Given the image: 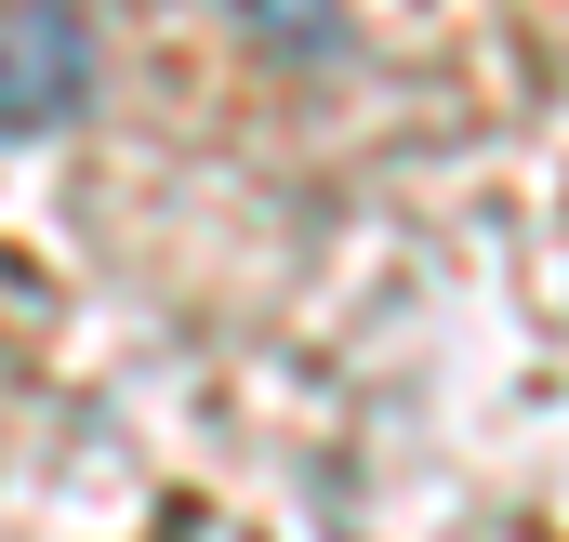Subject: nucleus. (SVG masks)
Here are the masks:
<instances>
[{
	"instance_id": "f257e3e1",
	"label": "nucleus",
	"mask_w": 569,
	"mask_h": 542,
	"mask_svg": "<svg viewBox=\"0 0 569 542\" xmlns=\"http://www.w3.org/2000/svg\"><path fill=\"white\" fill-rule=\"evenodd\" d=\"M93 107V27L80 0H0V133H53Z\"/></svg>"
}]
</instances>
